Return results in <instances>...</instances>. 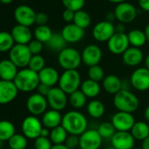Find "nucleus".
Masks as SVG:
<instances>
[{
  "mask_svg": "<svg viewBox=\"0 0 149 149\" xmlns=\"http://www.w3.org/2000/svg\"><path fill=\"white\" fill-rule=\"evenodd\" d=\"M61 126L68 134L80 136L88 130V120L78 111H70L62 116Z\"/></svg>",
  "mask_w": 149,
  "mask_h": 149,
  "instance_id": "obj_1",
  "label": "nucleus"
},
{
  "mask_svg": "<svg viewBox=\"0 0 149 149\" xmlns=\"http://www.w3.org/2000/svg\"><path fill=\"white\" fill-rule=\"evenodd\" d=\"M13 82L19 91L22 92H31L37 90L39 84H40L39 74L28 68L19 70V73Z\"/></svg>",
  "mask_w": 149,
  "mask_h": 149,
  "instance_id": "obj_2",
  "label": "nucleus"
},
{
  "mask_svg": "<svg viewBox=\"0 0 149 149\" xmlns=\"http://www.w3.org/2000/svg\"><path fill=\"white\" fill-rule=\"evenodd\" d=\"M113 104L118 111L132 113L139 108V101L131 91L121 90L114 96Z\"/></svg>",
  "mask_w": 149,
  "mask_h": 149,
  "instance_id": "obj_3",
  "label": "nucleus"
},
{
  "mask_svg": "<svg viewBox=\"0 0 149 149\" xmlns=\"http://www.w3.org/2000/svg\"><path fill=\"white\" fill-rule=\"evenodd\" d=\"M59 88L61 89L67 95H70L73 92L79 90L81 87V74L76 70H65L59 79Z\"/></svg>",
  "mask_w": 149,
  "mask_h": 149,
  "instance_id": "obj_4",
  "label": "nucleus"
},
{
  "mask_svg": "<svg viewBox=\"0 0 149 149\" xmlns=\"http://www.w3.org/2000/svg\"><path fill=\"white\" fill-rule=\"evenodd\" d=\"M58 62L64 70H76L82 62V55L73 47H66L58 54Z\"/></svg>",
  "mask_w": 149,
  "mask_h": 149,
  "instance_id": "obj_5",
  "label": "nucleus"
},
{
  "mask_svg": "<svg viewBox=\"0 0 149 149\" xmlns=\"http://www.w3.org/2000/svg\"><path fill=\"white\" fill-rule=\"evenodd\" d=\"M32 56L33 54L27 45L15 44L9 52V59L19 68H26V67H28Z\"/></svg>",
  "mask_w": 149,
  "mask_h": 149,
  "instance_id": "obj_6",
  "label": "nucleus"
},
{
  "mask_svg": "<svg viewBox=\"0 0 149 149\" xmlns=\"http://www.w3.org/2000/svg\"><path fill=\"white\" fill-rule=\"evenodd\" d=\"M43 128V125L41 121L36 116H28L24 118L21 129L22 134H24L27 139H36L40 136L41 130Z\"/></svg>",
  "mask_w": 149,
  "mask_h": 149,
  "instance_id": "obj_7",
  "label": "nucleus"
},
{
  "mask_svg": "<svg viewBox=\"0 0 149 149\" xmlns=\"http://www.w3.org/2000/svg\"><path fill=\"white\" fill-rule=\"evenodd\" d=\"M114 13L116 19L119 23L123 24H128L132 22L138 15L137 9L134 7L133 5L128 2H123L117 5Z\"/></svg>",
  "mask_w": 149,
  "mask_h": 149,
  "instance_id": "obj_8",
  "label": "nucleus"
},
{
  "mask_svg": "<svg viewBox=\"0 0 149 149\" xmlns=\"http://www.w3.org/2000/svg\"><path fill=\"white\" fill-rule=\"evenodd\" d=\"M115 33V26L106 20L97 23L92 29V36L98 42H108Z\"/></svg>",
  "mask_w": 149,
  "mask_h": 149,
  "instance_id": "obj_9",
  "label": "nucleus"
},
{
  "mask_svg": "<svg viewBox=\"0 0 149 149\" xmlns=\"http://www.w3.org/2000/svg\"><path fill=\"white\" fill-rule=\"evenodd\" d=\"M79 147L81 149H99L103 139L96 129H88L79 136Z\"/></svg>",
  "mask_w": 149,
  "mask_h": 149,
  "instance_id": "obj_10",
  "label": "nucleus"
},
{
  "mask_svg": "<svg viewBox=\"0 0 149 149\" xmlns=\"http://www.w3.org/2000/svg\"><path fill=\"white\" fill-rule=\"evenodd\" d=\"M46 97L47 100L48 106H50L52 110H55L58 111H62L67 106L68 100L67 94L59 87L51 88Z\"/></svg>",
  "mask_w": 149,
  "mask_h": 149,
  "instance_id": "obj_11",
  "label": "nucleus"
},
{
  "mask_svg": "<svg viewBox=\"0 0 149 149\" xmlns=\"http://www.w3.org/2000/svg\"><path fill=\"white\" fill-rule=\"evenodd\" d=\"M47 106L48 104L47 97L39 93L32 94L26 100L27 111L33 116L37 117L40 115H43L47 111Z\"/></svg>",
  "mask_w": 149,
  "mask_h": 149,
  "instance_id": "obj_12",
  "label": "nucleus"
},
{
  "mask_svg": "<svg viewBox=\"0 0 149 149\" xmlns=\"http://www.w3.org/2000/svg\"><path fill=\"white\" fill-rule=\"evenodd\" d=\"M111 122L117 132H130L136 121L132 113L118 111L112 116Z\"/></svg>",
  "mask_w": 149,
  "mask_h": 149,
  "instance_id": "obj_13",
  "label": "nucleus"
},
{
  "mask_svg": "<svg viewBox=\"0 0 149 149\" xmlns=\"http://www.w3.org/2000/svg\"><path fill=\"white\" fill-rule=\"evenodd\" d=\"M132 86L139 91L149 90V69L146 68H138L130 77Z\"/></svg>",
  "mask_w": 149,
  "mask_h": 149,
  "instance_id": "obj_14",
  "label": "nucleus"
},
{
  "mask_svg": "<svg viewBox=\"0 0 149 149\" xmlns=\"http://www.w3.org/2000/svg\"><path fill=\"white\" fill-rule=\"evenodd\" d=\"M81 55L82 61L90 68L99 64L103 57V52L97 45L91 44L84 48Z\"/></svg>",
  "mask_w": 149,
  "mask_h": 149,
  "instance_id": "obj_15",
  "label": "nucleus"
},
{
  "mask_svg": "<svg viewBox=\"0 0 149 149\" xmlns=\"http://www.w3.org/2000/svg\"><path fill=\"white\" fill-rule=\"evenodd\" d=\"M108 49L114 54H123L130 47L126 33H116L107 42Z\"/></svg>",
  "mask_w": 149,
  "mask_h": 149,
  "instance_id": "obj_16",
  "label": "nucleus"
},
{
  "mask_svg": "<svg viewBox=\"0 0 149 149\" xmlns=\"http://www.w3.org/2000/svg\"><path fill=\"white\" fill-rule=\"evenodd\" d=\"M35 17L34 10L27 6H19L14 11V18L18 25L29 27L35 23Z\"/></svg>",
  "mask_w": 149,
  "mask_h": 149,
  "instance_id": "obj_17",
  "label": "nucleus"
},
{
  "mask_svg": "<svg viewBox=\"0 0 149 149\" xmlns=\"http://www.w3.org/2000/svg\"><path fill=\"white\" fill-rule=\"evenodd\" d=\"M19 90L14 82L0 80V104H7L18 96Z\"/></svg>",
  "mask_w": 149,
  "mask_h": 149,
  "instance_id": "obj_18",
  "label": "nucleus"
},
{
  "mask_svg": "<svg viewBox=\"0 0 149 149\" xmlns=\"http://www.w3.org/2000/svg\"><path fill=\"white\" fill-rule=\"evenodd\" d=\"M135 139L130 132H116L111 138V146L116 149H133Z\"/></svg>",
  "mask_w": 149,
  "mask_h": 149,
  "instance_id": "obj_19",
  "label": "nucleus"
},
{
  "mask_svg": "<svg viewBox=\"0 0 149 149\" xmlns=\"http://www.w3.org/2000/svg\"><path fill=\"white\" fill-rule=\"evenodd\" d=\"M61 33L67 43H77L84 39L85 34L84 29L80 28L74 23L66 25L62 28Z\"/></svg>",
  "mask_w": 149,
  "mask_h": 149,
  "instance_id": "obj_20",
  "label": "nucleus"
},
{
  "mask_svg": "<svg viewBox=\"0 0 149 149\" xmlns=\"http://www.w3.org/2000/svg\"><path fill=\"white\" fill-rule=\"evenodd\" d=\"M18 68L10 59L2 60L0 61V80L13 82L19 73Z\"/></svg>",
  "mask_w": 149,
  "mask_h": 149,
  "instance_id": "obj_21",
  "label": "nucleus"
},
{
  "mask_svg": "<svg viewBox=\"0 0 149 149\" xmlns=\"http://www.w3.org/2000/svg\"><path fill=\"white\" fill-rule=\"evenodd\" d=\"M39 74V78L40 84L47 85L51 88L54 87L59 83L60 74L58 71L52 67H45Z\"/></svg>",
  "mask_w": 149,
  "mask_h": 149,
  "instance_id": "obj_22",
  "label": "nucleus"
},
{
  "mask_svg": "<svg viewBox=\"0 0 149 149\" xmlns=\"http://www.w3.org/2000/svg\"><path fill=\"white\" fill-rule=\"evenodd\" d=\"M11 33L16 44L28 45L32 40V36H33L32 32L29 29V27L25 26H21V25L15 26L13 28Z\"/></svg>",
  "mask_w": 149,
  "mask_h": 149,
  "instance_id": "obj_23",
  "label": "nucleus"
},
{
  "mask_svg": "<svg viewBox=\"0 0 149 149\" xmlns=\"http://www.w3.org/2000/svg\"><path fill=\"white\" fill-rule=\"evenodd\" d=\"M143 59V52L138 47H131L122 54L123 62L129 67H136L139 65Z\"/></svg>",
  "mask_w": 149,
  "mask_h": 149,
  "instance_id": "obj_24",
  "label": "nucleus"
},
{
  "mask_svg": "<svg viewBox=\"0 0 149 149\" xmlns=\"http://www.w3.org/2000/svg\"><path fill=\"white\" fill-rule=\"evenodd\" d=\"M62 116L60 111L55 110H48L42 115L41 123L44 127L52 130L59 125H61Z\"/></svg>",
  "mask_w": 149,
  "mask_h": 149,
  "instance_id": "obj_25",
  "label": "nucleus"
},
{
  "mask_svg": "<svg viewBox=\"0 0 149 149\" xmlns=\"http://www.w3.org/2000/svg\"><path fill=\"white\" fill-rule=\"evenodd\" d=\"M104 90L111 95H116L122 90V80L115 74H108L103 80Z\"/></svg>",
  "mask_w": 149,
  "mask_h": 149,
  "instance_id": "obj_26",
  "label": "nucleus"
},
{
  "mask_svg": "<svg viewBox=\"0 0 149 149\" xmlns=\"http://www.w3.org/2000/svg\"><path fill=\"white\" fill-rule=\"evenodd\" d=\"M101 87L99 83L91 79L84 81L81 84V91L87 97V98H95L100 93Z\"/></svg>",
  "mask_w": 149,
  "mask_h": 149,
  "instance_id": "obj_27",
  "label": "nucleus"
},
{
  "mask_svg": "<svg viewBox=\"0 0 149 149\" xmlns=\"http://www.w3.org/2000/svg\"><path fill=\"white\" fill-rule=\"evenodd\" d=\"M130 132L132 133L134 139L142 141L149 136V125L143 121L135 122Z\"/></svg>",
  "mask_w": 149,
  "mask_h": 149,
  "instance_id": "obj_28",
  "label": "nucleus"
},
{
  "mask_svg": "<svg viewBox=\"0 0 149 149\" xmlns=\"http://www.w3.org/2000/svg\"><path fill=\"white\" fill-rule=\"evenodd\" d=\"M127 37H128V40L129 43L132 47H143L146 40L145 33L139 29H133L132 31H130L127 33Z\"/></svg>",
  "mask_w": 149,
  "mask_h": 149,
  "instance_id": "obj_29",
  "label": "nucleus"
},
{
  "mask_svg": "<svg viewBox=\"0 0 149 149\" xmlns=\"http://www.w3.org/2000/svg\"><path fill=\"white\" fill-rule=\"evenodd\" d=\"M15 133V125L11 121L0 120V140L8 141Z\"/></svg>",
  "mask_w": 149,
  "mask_h": 149,
  "instance_id": "obj_30",
  "label": "nucleus"
},
{
  "mask_svg": "<svg viewBox=\"0 0 149 149\" xmlns=\"http://www.w3.org/2000/svg\"><path fill=\"white\" fill-rule=\"evenodd\" d=\"M87 112L93 118H100L105 112L104 104L99 100H91L87 105Z\"/></svg>",
  "mask_w": 149,
  "mask_h": 149,
  "instance_id": "obj_31",
  "label": "nucleus"
},
{
  "mask_svg": "<svg viewBox=\"0 0 149 149\" xmlns=\"http://www.w3.org/2000/svg\"><path fill=\"white\" fill-rule=\"evenodd\" d=\"M47 45L48 48H50L51 50L55 51V52H59V53L67 47L66 40L62 37L61 33H53L51 39L48 40Z\"/></svg>",
  "mask_w": 149,
  "mask_h": 149,
  "instance_id": "obj_32",
  "label": "nucleus"
},
{
  "mask_svg": "<svg viewBox=\"0 0 149 149\" xmlns=\"http://www.w3.org/2000/svg\"><path fill=\"white\" fill-rule=\"evenodd\" d=\"M68 132L61 125H59L50 131L49 139L54 145L65 144V141L68 136Z\"/></svg>",
  "mask_w": 149,
  "mask_h": 149,
  "instance_id": "obj_33",
  "label": "nucleus"
},
{
  "mask_svg": "<svg viewBox=\"0 0 149 149\" xmlns=\"http://www.w3.org/2000/svg\"><path fill=\"white\" fill-rule=\"evenodd\" d=\"M73 23L84 30L91 26V18L88 13H86L84 10H80V11H77L74 13Z\"/></svg>",
  "mask_w": 149,
  "mask_h": 149,
  "instance_id": "obj_34",
  "label": "nucleus"
},
{
  "mask_svg": "<svg viewBox=\"0 0 149 149\" xmlns=\"http://www.w3.org/2000/svg\"><path fill=\"white\" fill-rule=\"evenodd\" d=\"M68 101L73 108L78 110L85 106L87 103V97L81 91V90H78L69 95Z\"/></svg>",
  "mask_w": 149,
  "mask_h": 149,
  "instance_id": "obj_35",
  "label": "nucleus"
},
{
  "mask_svg": "<svg viewBox=\"0 0 149 149\" xmlns=\"http://www.w3.org/2000/svg\"><path fill=\"white\" fill-rule=\"evenodd\" d=\"M14 40L11 33L0 32V53L10 52L14 47Z\"/></svg>",
  "mask_w": 149,
  "mask_h": 149,
  "instance_id": "obj_36",
  "label": "nucleus"
},
{
  "mask_svg": "<svg viewBox=\"0 0 149 149\" xmlns=\"http://www.w3.org/2000/svg\"><path fill=\"white\" fill-rule=\"evenodd\" d=\"M53 33H54L52 32L51 28L47 26H38L34 30L35 40L46 44L51 39Z\"/></svg>",
  "mask_w": 149,
  "mask_h": 149,
  "instance_id": "obj_37",
  "label": "nucleus"
},
{
  "mask_svg": "<svg viewBox=\"0 0 149 149\" xmlns=\"http://www.w3.org/2000/svg\"><path fill=\"white\" fill-rule=\"evenodd\" d=\"M10 149H26L27 146V138L24 134L15 133L9 140Z\"/></svg>",
  "mask_w": 149,
  "mask_h": 149,
  "instance_id": "obj_38",
  "label": "nucleus"
},
{
  "mask_svg": "<svg viewBox=\"0 0 149 149\" xmlns=\"http://www.w3.org/2000/svg\"><path fill=\"white\" fill-rule=\"evenodd\" d=\"M97 130L102 139H111L117 132L111 122H104L100 124Z\"/></svg>",
  "mask_w": 149,
  "mask_h": 149,
  "instance_id": "obj_39",
  "label": "nucleus"
},
{
  "mask_svg": "<svg viewBox=\"0 0 149 149\" xmlns=\"http://www.w3.org/2000/svg\"><path fill=\"white\" fill-rule=\"evenodd\" d=\"M88 77H89V79L99 83L100 81H103L104 78L105 77H104V71L101 66L95 65V66L89 68Z\"/></svg>",
  "mask_w": 149,
  "mask_h": 149,
  "instance_id": "obj_40",
  "label": "nucleus"
},
{
  "mask_svg": "<svg viewBox=\"0 0 149 149\" xmlns=\"http://www.w3.org/2000/svg\"><path fill=\"white\" fill-rule=\"evenodd\" d=\"M44 68H45V59L43 58V56H41L40 54L33 55L29 61L28 68L32 69L36 73H39Z\"/></svg>",
  "mask_w": 149,
  "mask_h": 149,
  "instance_id": "obj_41",
  "label": "nucleus"
},
{
  "mask_svg": "<svg viewBox=\"0 0 149 149\" xmlns=\"http://www.w3.org/2000/svg\"><path fill=\"white\" fill-rule=\"evenodd\" d=\"M61 2L65 9L71 10L76 13L77 11L83 10L85 0H61Z\"/></svg>",
  "mask_w": 149,
  "mask_h": 149,
  "instance_id": "obj_42",
  "label": "nucleus"
},
{
  "mask_svg": "<svg viewBox=\"0 0 149 149\" xmlns=\"http://www.w3.org/2000/svg\"><path fill=\"white\" fill-rule=\"evenodd\" d=\"M53 146L52 142L49 138H45L40 136L34 141L35 149H51Z\"/></svg>",
  "mask_w": 149,
  "mask_h": 149,
  "instance_id": "obj_43",
  "label": "nucleus"
},
{
  "mask_svg": "<svg viewBox=\"0 0 149 149\" xmlns=\"http://www.w3.org/2000/svg\"><path fill=\"white\" fill-rule=\"evenodd\" d=\"M27 46L33 55L40 54L41 51L43 50V43L37 40H32Z\"/></svg>",
  "mask_w": 149,
  "mask_h": 149,
  "instance_id": "obj_44",
  "label": "nucleus"
},
{
  "mask_svg": "<svg viewBox=\"0 0 149 149\" xmlns=\"http://www.w3.org/2000/svg\"><path fill=\"white\" fill-rule=\"evenodd\" d=\"M79 136L77 135H71L69 134L65 141V145L69 148V149H76L77 146H79Z\"/></svg>",
  "mask_w": 149,
  "mask_h": 149,
  "instance_id": "obj_45",
  "label": "nucleus"
},
{
  "mask_svg": "<svg viewBox=\"0 0 149 149\" xmlns=\"http://www.w3.org/2000/svg\"><path fill=\"white\" fill-rule=\"evenodd\" d=\"M48 21V17L44 13H36L35 17V23L38 26H46V24Z\"/></svg>",
  "mask_w": 149,
  "mask_h": 149,
  "instance_id": "obj_46",
  "label": "nucleus"
},
{
  "mask_svg": "<svg viewBox=\"0 0 149 149\" xmlns=\"http://www.w3.org/2000/svg\"><path fill=\"white\" fill-rule=\"evenodd\" d=\"M74 17V12H73L71 10L65 9L64 12L62 13V19L68 24L73 22Z\"/></svg>",
  "mask_w": 149,
  "mask_h": 149,
  "instance_id": "obj_47",
  "label": "nucleus"
},
{
  "mask_svg": "<svg viewBox=\"0 0 149 149\" xmlns=\"http://www.w3.org/2000/svg\"><path fill=\"white\" fill-rule=\"evenodd\" d=\"M50 90H51V87H49L47 85H45L43 84H40L38 88H37V91H38L37 93H39V94H40V95H42L44 97H47L48 92L50 91Z\"/></svg>",
  "mask_w": 149,
  "mask_h": 149,
  "instance_id": "obj_48",
  "label": "nucleus"
},
{
  "mask_svg": "<svg viewBox=\"0 0 149 149\" xmlns=\"http://www.w3.org/2000/svg\"><path fill=\"white\" fill-rule=\"evenodd\" d=\"M139 6L141 10L149 13V0H139Z\"/></svg>",
  "mask_w": 149,
  "mask_h": 149,
  "instance_id": "obj_49",
  "label": "nucleus"
},
{
  "mask_svg": "<svg viewBox=\"0 0 149 149\" xmlns=\"http://www.w3.org/2000/svg\"><path fill=\"white\" fill-rule=\"evenodd\" d=\"M116 19V16H115V13L114 11H110L105 14V20L111 23H113V21Z\"/></svg>",
  "mask_w": 149,
  "mask_h": 149,
  "instance_id": "obj_50",
  "label": "nucleus"
},
{
  "mask_svg": "<svg viewBox=\"0 0 149 149\" xmlns=\"http://www.w3.org/2000/svg\"><path fill=\"white\" fill-rule=\"evenodd\" d=\"M115 31L116 33H125V24L123 23H118L115 26Z\"/></svg>",
  "mask_w": 149,
  "mask_h": 149,
  "instance_id": "obj_51",
  "label": "nucleus"
},
{
  "mask_svg": "<svg viewBox=\"0 0 149 149\" xmlns=\"http://www.w3.org/2000/svg\"><path fill=\"white\" fill-rule=\"evenodd\" d=\"M131 87H132V86L130 79L128 81H126V80H123L122 81V90H124V91H130Z\"/></svg>",
  "mask_w": 149,
  "mask_h": 149,
  "instance_id": "obj_52",
  "label": "nucleus"
},
{
  "mask_svg": "<svg viewBox=\"0 0 149 149\" xmlns=\"http://www.w3.org/2000/svg\"><path fill=\"white\" fill-rule=\"evenodd\" d=\"M49 135H50V130L48 128L43 126V128L41 130V132H40V136L41 137H45V138H48Z\"/></svg>",
  "mask_w": 149,
  "mask_h": 149,
  "instance_id": "obj_53",
  "label": "nucleus"
},
{
  "mask_svg": "<svg viewBox=\"0 0 149 149\" xmlns=\"http://www.w3.org/2000/svg\"><path fill=\"white\" fill-rule=\"evenodd\" d=\"M142 149H149V136L142 140Z\"/></svg>",
  "mask_w": 149,
  "mask_h": 149,
  "instance_id": "obj_54",
  "label": "nucleus"
},
{
  "mask_svg": "<svg viewBox=\"0 0 149 149\" xmlns=\"http://www.w3.org/2000/svg\"><path fill=\"white\" fill-rule=\"evenodd\" d=\"M51 149H69L65 144H60V145H53Z\"/></svg>",
  "mask_w": 149,
  "mask_h": 149,
  "instance_id": "obj_55",
  "label": "nucleus"
},
{
  "mask_svg": "<svg viewBox=\"0 0 149 149\" xmlns=\"http://www.w3.org/2000/svg\"><path fill=\"white\" fill-rule=\"evenodd\" d=\"M144 117H145L146 120L149 121V105L145 109V111H144Z\"/></svg>",
  "mask_w": 149,
  "mask_h": 149,
  "instance_id": "obj_56",
  "label": "nucleus"
},
{
  "mask_svg": "<svg viewBox=\"0 0 149 149\" xmlns=\"http://www.w3.org/2000/svg\"><path fill=\"white\" fill-rule=\"evenodd\" d=\"M144 33H145V35H146V40L149 42V24L146 26Z\"/></svg>",
  "mask_w": 149,
  "mask_h": 149,
  "instance_id": "obj_57",
  "label": "nucleus"
},
{
  "mask_svg": "<svg viewBox=\"0 0 149 149\" xmlns=\"http://www.w3.org/2000/svg\"><path fill=\"white\" fill-rule=\"evenodd\" d=\"M145 68L149 69V54L145 57Z\"/></svg>",
  "mask_w": 149,
  "mask_h": 149,
  "instance_id": "obj_58",
  "label": "nucleus"
},
{
  "mask_svg": "<svg viewBox=\"0 0 149 149\" xmlns=\"http://www.w3.org/2000/svg\"><path fill=\"white\" fill-rule=\"evenodd\" d=\"M107 1L111 2V3H113V4H120V3H123V2H125V0H107Z\"/></svg>",
  "mask_w": 149,
  "mask_h": 149,
  "instance_id": "obj_59",
  "label": "nucleus"
},
{
  "mask_svg": "<svg viewBox=\"0 0 149 149\" xmlns=\"http://www.w3.org/2000/svg\"><path fill=\"white\" fill-rule=\"evenodd\" d=\"M13 1V0H0V3L5 4V5H9V4H11Z\"/></svg>",
  "mask_w": 149,
  "mask_h": 149,
  "instance_id": "obj_60",
  "label": "nucleus"
},
{
  "mask_svg": "<svg viewBox=\"0 0 149 149\" xmlns=\"http://www.w3.org/2000/svg\"><path fill=\"white\" fill-rule=\"evenodd\" d=\"M107 149H116V148H115L114 146H109V147H108Z\"/></svg>",
  "mask_w": 149,
  "mask_h": 149,
  "instance_id": "obj_61",
  "label": "nucleus"
},
{
  "mask_svg": "<svg viewBox=\"0 0 149 149\" xmlns=\"http://www.w3.org/2000/svg\"><path fill=\"white\" fill-rule=\"evenodd\" d=\"M2 144H3V141L0 140V149H1V147H2Z\"/></svg>",
  "mask_w": 149,
  "mask_h": 149,
  "instance_id": "obj_62",
  "label": "nucleus"
},
{
  "mask_svg": "<svg viewBox=\"0 0 149 149\" xmlns=\"http://www.w3.org/2000/svg\"><path fill=\"white\" fill-rule=\"evenodd\" d=\"M21 1H29V0H21Z\"/></svg>",
  "mask_w": 149,
  "mask_h": 149,
  "instance_id": "obj_63",
  "label": "nucleus"
},
{
  "mask_svg": "<svg viewBox=\"0 0 149 149\" xmlns=\"http://www.w3.org/2000/svg\"><path fill=\"white\" fill-rule=\"evenodd\" d=\"M133 149H142V148H133Z\"/></svg>",
  "mask_w": 149,
  "mask_h": 149,
  "instance_id": "obj_64",
  "label": "nucleus"
}]
</instances>
